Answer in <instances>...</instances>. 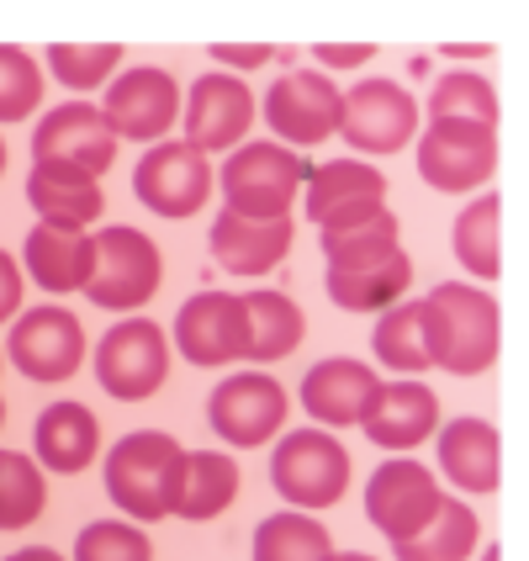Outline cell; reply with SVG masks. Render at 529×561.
<instances>
[{"instance_id":"44","label":"cell","mask_w":529,"mask_h":561,"mask_svg":"<svg viewBox=\"0 0 529 561\" xmlns=\"http://www.w3.org/2000/svg\"><path fill=\"white\" fill-rule=\"evenodd\" d=\"M329 561H376V557H360V551H334Z\"/></svg>"},{"instance_id":"18","label":"cell","mask_w":529,"mask_h":561,"mask_svg":"<svg viewBox=\"0 0 529 561\" xmlns=\"http://www.w3.org/2000/svg\"><path fill=\"white\" fill-rule=\"evenodd\" d=\"M355 430H366L371 445L381 450H413V445H424V439H435L439 430V398L435 387H424L418 376H398V381H376L371 403L360 413V424Z\"/></svg>"},{"instance_id":"31","label":"cell","mask_w":529,"mask_h":561,"mask_svg":"<svg viewBox=\"0 0 529 561\" xmlns=\"http://www.w3.org/2000/svg\"><path fill=\"white\" fill-rule=\"evenodd\" d=\"M329 557H334V540L302 508L271 514L254 530V561H329Z\"/></svg>"},{"instance_id":"33","label":"cell","mask_w":529,"mask_h":561,"mask_svg":"<svg viewBox=\"0 0 529 561\" xmlns=\"http://www.w3.org/2000/svg\"><path fill=\"white\" fill-rule=\"evenodd\" d=\"M424 106H429V123H482V127H498V117H503L498 91H493L482 75H471V69H450V75H439Z\"/></svg>"},{"instance_id":"7","label":"cell","mask_w":529,"mask_h":561,"mask_svg":"<svg viewBox=\"0 0 529 561\" xmlns=\"http://www.w3.org/2000/svg\"><path fill=\"white\" fill-rule=\"evenodd\" d=\"M95 381L117 398V403H143L154 398L170 376V340L154 318L133 312L117 329H106L101 344H95Z\"/></svg>"},{"instance_id":"6","label":"cell","mask_w":529,"mask_h":561,"mask_svg":"<svg viewBox=\"0 0 529 561\" xmlns=\"http://www.w3.org/2000/svg\"><path fill=\"white\" fill-rule=\"evenodd\" d=\"M159 280H164V260L159 244L143 228H101L95 233V271L85 280V297L106 312H138L154 302Z\"/></svg>"},{"instance_id":"40","label":"cell","mask_w":529,"mask_h":561,"mask_svg":"<svg viewBox=\"0 0 529 561\" xmlns=\"http://www.w3.org/2000/svg\"><path fill=\"white\" fill-rule=\"evenodd\" d=\"M22 265L11 260V254L0 250V323H16V312H22Z\"/></svg>"},{"instance_id":"20","label":"cell","mask_w":529,"mask_h":561,"mask_svg":"<svg viewBox=\"0 0 529 561\" xmlns=\"http://www.w3.org/2000/svg\"><path fill=\"white\" fill-rule=\"evenodd\" d=\"M371 392H376V371L366 360H349V355L318 360L302 376V387H297V398H302V408H308V419L318 430H355L366 403H371Z\"/></svg>"},{"instance_id":"21","label":"cell","mask_w":529,"mask_h":561,"mask_svg":"<svg viewBox=\"0 0 529 561\" xmlns=\"http://www.w3.org/2000/svg\"><path fill=\"white\" fill-rule=\"evenodd\" d=\"M291 218H276V222H254V218H239L222 207L212 228H207V244H212V260H218L228 276H271L280 260L291 254Z\"/></svg>"},{"instance_id":"13","label":"cell","mask_w":529,"mask_h":561,"mask_svg":"<svg viewBox=\"0 0 529 561\" xmlns=\"http://www.w3.org/2000/svg\"><path fill=\"white\" fill-rule=\"evenodd\" d=\"M5 360L27 376V381H43V387L69 381V376L80 371V360H85V329H80L74 312L54 308V302H48V308H32V312H16L11 340H5Z\"/></svg>"},{"instance_id":"1","label":"cell","mask_w":529,"mask_h":561,"mask_svg":"<svg viewBox=\"0 0 529 561\" xmlns=\"http://www.w3.org/2000/svg\"><path fill=\"white\" fill-rule=\"evenodd\" d=\"M418 329L429 366L450 376H482L498 366L503 312L498 297H487L471 280H439L429 297H418Z\"/></svg>"},{"instance_id":"3","label":"cell","mask_w":529,"mask_h":561,"mask_svg":"<svg viewBox=\"0 0 529 561\" xmlns=\"http://www.w3.org/2000/svg\"><path fill=\"white\" fill-rule=\"evenodd\" d=\"M308 175H312L308 154H291L280 144H239L233 154L222 159L218 191L228 202V213L254 222H276L291 218V202H297V191L308 186Z\"/></svg>"},{"instance_id":"8","label":"cell","mask_w":529,"mask_h":561,"mask_svg":"<svg viewBox=\"0 0 529 561\" xmlns=\"http://www.w3.org/2000/svg\"><path fill=\"white\" fill-rule=\"evenodd\" d=\"M340 106L344 91L323 69H286L265 91V123H271L280 149L308 154L312 144H329L340 133Z\"/></svg>"},{"instance_id":"23","label":"cell","mask_w":529,"mask_h":561,"mask_svg":"<svg viewBox=\"0 0 529 561\" xmlns=\"http://www.w3.org/2000/svg\"><path fill=\"white\" fill-rule=\"evenodd\" d=\"M27 276L43 291H85V280L95 271V233L91 228H59V222H37L27 233V250H22Z\"/></svg>"},{"instance_id":"14","label":"cell","mask_w":529,"mask_h":561,"mask_svg":"<svg viewBox=\"0 0 529 561\" xmlns=\"http://www.w3.org/2000/svg\"><path fill=\"white\" fill-rule=\"evenodd\" d=\"M133 191L138 202L159 213V218L181 222L196 218L202 202L218 191V170L207 164V154H196L191 144H154L133 170Z\"/></svg>"},{"instance_id":"41","label":"cell","mask_w":529,"mask_h":561,"mask_svg":"<svg viewBox=\"0 0 529 561\" xmlns=\"http://www.w3.org/2000/svg\"><path fill=\"white\" fill-rule=\"evenodd\" d=\"M312 59L323 64V69H355V64L376 59V48L371 43H318V48H312Z\"/></svg>"},{"instance_id":"36","label":"cell","mask_w":529,"mask_h":561,"mask_svg":"<svg viewBox=\"0 0 529 561\" xmlns=\"http://www.w3.org/2000/svg\"><path fill=\"white\" fill-rule=\"evenodd\" d=\"M43 101V69L27 48L0 43V123H22Z\"/></svg>"},{"instance_id":"35","label":"cell","mask_w":529,"mask_h":561,"mask_svg":"<svg viewBox=\"0 0 529 561\" xmlns=\"http://www.w3.org/2000/svg\"><path fill=\"white\" fill-rule=\"evenodd\" d=\"M43 59L54 69V80L69 91H106L117 80L123 48L117 43H48Z\"/></svg>"},{"instance_id":"45","label":"cell","mask_w":529,"mask_h":561,"mask_svg":"<svg viewBox=\"0 0 529 561\" xmlns=\"http://www.w3.org/2000/svg\"><path fill=\"white\" fill-rule=\"evenodd\" d=\"M482 561H503V546H487V551H482Z\"/></svg>"},{"instance_id":"16","label":"cell","mask_w":529,"mask_h":561,"mask_svg":"<svg viewBox=\"0 0 529 561\" xmlns=\"http://www.w3.org/2000/svg\"><path fill=\"white\" fill-rule=\"evenodd\" d=\"M181 117H186V144L196 154H233L254 127V95L239 75L218 69L191 85Z\"/></svg>"},{"instance_id":"38","label":"cell","mask_w":529,"mask_h":561,"mask_svg":"<svg viewBox=\"0 0 529 561\" xmlns=\"http://www.w3.org/2000/svg\"><path fill=\"white\" fill-rule=\"evenodd\" d=\"M318 239H323V250L344 244V239H398V213L387 202H355L318 222Z\"/></svg>"},{"instance_id":"30","label":"cell","mask_w":529,"mask_h":561,"mask_svg":"<svg viewBox=\"0 0 529 561\" xmlns=\"http://www.w3.org/2000/svg\"><path fill=\"white\" fill-rule=\"evenodd\" d=\"M476 535H482V525H476L471 503L445 493L439 514L429 519V530L403 540V546H392V557L398 561H467L476 551Z\"/></svg>"},{"instance_id":"17","label":"cell","mask_w":529,"mask_h":561,"mask_svg":"<svg viewBox=\"0 0 529 561\" xmlns=\"http://www.w3.org/2000/svg\"><path fill=\"white\" fill-rule=\"evenodd\" d=\"M175 350L191 366H233L250 360V312L233 291H196L175 312Z\"/></svg>"},{"instance_id":"37","label":"cell","mask_w":529,"mask_h":561,"mask_svg":"<svg viewBox=\"0 0 529 561\" xmlns=\"http://www.w3.org/2000/svg\"><path fill=\"white\" fill-rule=\"evenodd\" d=\"M74 561H154V546L138 525H117V519H95L74 540Z\"/></svg>"},{"instance_id":"39","label":"cell","mask_w":529,"mask_h":561,"mask_svg":"<svg viewBox=\"0 0 529 561\" xmlns=\"http://www.w3.org/2000/svg\"><path fill=\"white\" fill-rule=\"evenodd\" d=\"M212 59L250 75V69H260V64L276 59V48H271V43H212Z\"/></svg>"},{"instance_id":"15","label":"cell","mask_w":529,"mask_h":561,"mask_svg":"<svg viewBox=\"0 0 529 561\" xmlns=\"http://www.w3.org/2000/svg\"><path fill=\"white\" fill-rule=\"evenodd\" d=\"M207 424L212 435L254 450V445H271L286 430V387L271 371H239L218 381V392L207 398Z\"/></svg>"},{"instance_id":"28","label":"cell","mask_w":529,"mask_h":561,"mask_svg":"<svg viewBox=\"0 0 529 561\" xmlns=\"http://www.w3.org/2000/svg\"><path fill=\"white\" fill-rule=\"evenodd\" d=\"M244 312H250V360L260 366H271V360H286L302 334H308V318L302 308L286 297V291H271V286H260L244 297Z\"/></svg>"},{"instance_id":"24","label":"cell","mask_w":529,"mask_h":561,"mask_svg":"<svg viewBox=\"0 0 529 561\" xmlns=\"http://www.w3.org/2000/svg\"><path fill=\"white\" fill-rule=\"evenodd\" d=\"M27 202L37 222H59V228H91L106 213V196L95 186V175L64 164V159H32Z\"/></svg>"},{"instance_id":"48","label":"cell","mask_w":529,"mask_h":561,"mask_svg":"<svg viewBox=\"0 0 529 561\" xmlns=\"http://www.w3.org/2000/svg\"><path fill=\"white\" fill-rule=\"evenodd\" d=\"M0 366H5V350H0Z\"/></svg>"},{"instance_id":"32","label":"cell","mask_w":529,"mask_h":561,"mask_svg":"<svg viewBox=\"0 0 529 561\" xmlns=\"http://www.w3.org/2000/svg\"><path fill=\"white\" fill-rule=\"evenodd\" d=\"M371 355L398 376H424L429 371V350H424V329H418V302H392L387 312H376Z\"/></svg>"},{"instance_id":"19","label":"cell","mask_w":529,"mask_h":561,"mask_svg":"<svg viewBox=\"0 0 529 561\" xmlns=\"http://www.w3.org/2000/svg\"><path fill=\"white\" fill-rule=\"evenodd\" d=\"M32 159H64L74 170H85L101 181V170L117 159V133L101 117V106L91 101H69V106H54L37 133H32Z\"/></svg>"},{"instance_id":"42","label":"cell","mask_w":529,"mask_h":561,"mask_svg":"<svg viewBox=\"0 0 529 561\" xmlns=\"http://www.w3.org/2000/svg\"><path fill=\"white\" fill-rule=\"evenodd\" d=\"M439 54H445V59H487L493 48H487V43H471V48H456V43H445Z\"/></svg>"},{"instance_id":"34","label":"cell","mask_w":529,"mask_h":561,"mask_svg":"<svg viewBox=\"0 0 529 561\" xmlns=\"http://www.w3.org/2000/svg\"><path fill=\"white\" fill-rule=\"evenodd\" d=\"M48 508L43 467L22 450H0V530H22Z\"/></svg>"},{"instance_id":"29","label":"cell","mask_w":529,"mask_h":561,"mask_svg":"<svg viewBox=\"0 0 529 561\" xmlns=\"http://www.w3.org/2000/svg\"><path fill=\"white\" fill-rule=\"evenodd\" d=\"M456 260L467 265L476 280H498L503 276V196H476L467 213L456 218Z\"/></svg>"},{"instance_id":"43","label":"cell","mask_w":529,"mask_h":561,"mask_svg":"<svg viewBox=\"0 0 529 561\" xmlns=\"http://www.w3.org/2000/svg\"><path fill=\"white\" fill-rule=\"evenodd\" d=\"M5 561H64L54 546H27V551H11Z\"/></svg>"},{"instance_id":"10","label":"cell","mask_w":529,"mask_h":561,"mask_svg":"<svg viewBox=\"0 0 529 561\" xmlns=\"http://www.w3.org/2000/svg\"><path fill=\"white\" fill-rule=\"evenodd\" d=\"M439 503H445V488L435 482V471L418 467L413 456L381 461V467L371 471V482H366V519H371L392 546H403V540L429 530Z\"/></svg>"},{"instance_id":"4","label":"cell","mask_w":529,"mask_h":561,"mask_svg":"<svg viewBox=\"0 0 529 561\" xmlns=\"http://www.w3.org/2000/svg\"><path fill=\"white\" fill-rule=\"evenodd\" d=\"M329 260V302L344 312H387L413 286V260L398 239H344L323 250Z\"/></svg>"},{"instance_id":"25","label":"cell","mask_w":529,"mask_h":561,"mask_svg":"<svg viewBox=\"0 0 529 561\" xmlns=\"http://www.w3.org/2000/svg\"><path fill=\"white\" fill-rule=\"evenodd\" d=\"M32 450H37V467L54 471V477H80L101 450V424L85 403H48L37 413V430H32Z\"/></svg>"},{"instance_id":"11","label":"cell","mask_w":529,"mask_h":561,"mask_svg":"<svg viewBox=\"0 0 529 561\" xmlns=\"http://www.w3.org/2000/svg\"><path fill=\"white\" fill-rule=\"evenodd\" d=\"M418 133V101L398 85V80H360L355 91H344L340 106V138L355 154H398Z\"/></svg>"},{"instance_id":"2","label":"cell","mask_w":529,"mask_h":561,"mask_svg":"<svg viewBox=\"0 0 529 561\" xmlns=\"http://www.w3.org/2000/svg\"><path fill=\"white\" fill-rule=\"evenodd\" d=\"M101 482H106V499L117 503L133 525H159L181 503L186 445L164 430H133L106 450Z\"/></svg>"},{"instance_id":"26","label":"cell","mask_w":529,"mask_h":561,"mask_svg":"<svg viewBox=\"0 0 529 561\" xmlns=\"http://www.w3.org/2000/svg\"><path fill=\"white\" fill-rule=\"evenodd\" d=\"M302 191H308V222L318 228L329 213H344L355 202H387V175L366 159H329V164H312Z\"/></svg>"},{"instance_id":"27","label":"cell","mask_w":529,"mask_h":561,"mask_svg":"<svg viewBox=\"0 0 529 561\" xmlns=\"http://www.w3.org/2000/svg\"><path fill=\"white\" fill-rule=\"evenodd\" d=\"M233 499H239V461L228 450H186V482H181L175 514L191 525H207L228 514Z\"/></svg>"},{"instance_id":"5","label":"cell","mask_w":529,"mask_h":561,"mask_svg":"<svg viewBox=\"0 0 529 561\" xmlns=\"http://www.w3.org/2000/svg\"><path fill=\"white\" fill-rule=\"evenodd\" d=\"M271 488L291 508H334L349 488V450L329 430H286L271 450Z\"/></svg>"},{"instance_id":"22","label":"cell","mask_w":529,"mask_h":561,"mask_svg":"<svg viewBox=\"0 0 529 561\" xmlns=\"http://www.w3.org/2000/svg\"><path fill=\"white\" fill-rule=\"evenodd\" d=\"M439 471L456 493H498L503 488V439L487 419H450L435 430Z\"/></svg>"},{"instance_id":"46","label":"cell","mask_w":529,"mask_h":561,"mask_svg":"<svg viewBox=\"0 0 529 561\" xmlns=\"http://www.w3.org/2000/svg\"><path fill=\"white\" fill-rule=\"evenodd\" d=\"M0 175H5V138H0Z\"/></svg>"},{"instance_id":"12","label":"cell","mask_w":529,"mask_h":561,"mask_svg":"<svg viewBox=\"0 0 529 561\" xmlns=\"http://www.w3.org/2000/svg\"><path fill=\"white\" fill-rule=\"evenodd\" d=\"M498 170V127L482 123H429L418 138V175L435 191H476Z\"/></svg>"},{"instance_id":"47","label":"cell","mask_w":529,"mask_h":561,"mask_svg":"<svg viewBox=\"0 0 529 561\" xmlns=\"http://www.w3.org/2000/svg\"><path fill=\"white\" fill-rule=\"evenodd\" d=\"M0 424H5V398H0Z\"/></svg>"},{"instance_id":"9","label":"cell","mask_w":529,"mask_h":561,"mask_svg":"<svg viewBox=\"0 0 529 561\" xmlns=\"http://www.w3.org/2000/svg\"><path fill=\"white\" fill-rule=\"evenodd\" d=\"M101 117L112 123L117 138L154 149V144H164V133L181 123V85H175V75L159 69V64H133V69H123V75L106 85Z\"/></svg>"}]
</instances>
